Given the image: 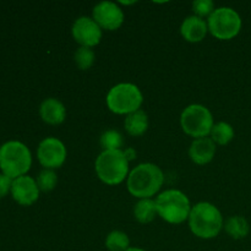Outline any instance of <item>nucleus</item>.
Instances as JSON below:
<instances>
[{"label":"nucleus","instance_id":"9d476101","mask_svg":"<svg viewBox=\"0 0 251 251\" xmlns=\"http://www.w3.org/2000/svg\"><path fill=\"white\" fill-rule=\"evenodd\" d=\"M73 36L81 47H95L102 38V29L100 25L93 19L87 16H81L75 20L73 25Z\"/></svg>","mask_w":251,"mask_h":251},{"label":"nucleus","instance_id":"6e6552de","mask_svg":"<svg viewBox=\"0 0 251 251\" xmlns=\"http://www.w3.org/2000/svg\"><path fill=\"white\" fill-rule=\"evenodd\" d=\"M208 31L218 39H232L242 28V19L232 7H218L208 16Z\"/></svg>","mask_w":251,"mask_h":251},{"label":"nucleus","instance_id":"20e7f679","mask_svg":"<svg viewBox=\"0 0 251 251\" xmlns=\"http://www.w3.org/2000/svg\"><path fill=\"white\" fill-rule=\"evenodd\" d=\"M96 173L103 183L108 185H117L125 180L129 173V161L124 151H103L97 157L95 163Z\"/></svg>","mask_w":251,"mask_h":251},{"label":"nucleus","instance_id":"f3484780","mask_svg":"<svg viewBox=\"0 0 251 251\" xmlns=\"http://www.w3.org/2000/svg\"><path fill=\"white\" fill-rule=\"evenodd\" d=\"M157 213L156 201L151 199H141L139 202L135 205L134 216L140 223H150L154 220Z\"/></svg>","mask_w":251,"mask_h":251},{"label":"nucleus","instance_id":"0eeeda50","mask_svg":"<svg viewBox=\"0 0 251 251\" xmlns=\"http://www.w3.org/2000/svg\"><path fill=\"white\" fill-rule=\"evenodd\" d=\"M180 124L185 134L196 139H202L210 135L215 125L208 108L201 104L188 105L180 115Z\"/></svg>","mask_w":251,"mask_h":251},{"label":"nucleus","instance_id":"2eb2a0df","mask_svg":"<svg viewBox=\"0 0 251 251\" xmlns=\"http://www.w3.org/2000/svg\"><path fill=\"white\" fill-rule=\"evenodd\" d=\"M39 114L48 124L58 125L65 120L66 109L63 103L56 98H47L39 107Z\"/></svg>","mask_w":251,"mask_h":251},{"label":"nucleus","instance_id":"a878e982","mask_svg":"<svg viewBox=\"0 0 251 251\" xmlns=\"http://www.w3.org/2000/svg\"><path fill=\"white\" fill-rule=\"evenodd\" d=\"M124 154H125V157H126L127 161H130V159H134L135 157H136V152H135V150L131 149V147L126 149V151H124Z\"/></svg>","mask_w":251,"mask_h":251},{"label":"nucleus","instance_id":"393cba45","mask_svg":"<svg viewBox=\"0 0 251 251\" xmlns=\"http://www.w3.org/2000/svg\"><path fill=\"white\" fill-rule=\"evenodd\" d=\"M12 180L5 174H0V199L4 198L9 191H11Z\"/></svg>","mask_w":251,"mask_h":251},{"label":"nucleus","instance_id":"dca6fc26","mask_svg":"<svg viewBox=\"0 0 251 251\" xmlns=\"http://www.w3.org/2000/svg\"><path fill=\"white\" fill-rule=\"evenodd\" d=\"M125 130L131 136H141L146 132L149 127V117L144 110L139 109L136 112L127 114L124 122Z\"/></svg>","mask_w":251,"mask_h":251},{"label":"nucleus","instance_id":"aec40b11","mask_svg":"<svg viewBox=\"0 0 251 251\" xmlns=\"http://www.w3.org/2000/svg\"><path fill=\"white\" fill-rule=\"evenodd\" d=\"M129 245V237L122 230H113L105 238V247L109 251H126Z\"/></svg>","mask_w":251,"mask_h":251},{"label":"nucleus","instance_id":"bb28decb","mask_svg":"<svg viewBox=\"0 0 251 251\" xmlns=\"http://www.w3.org/2000/svg\"><path fill=\"white\" fill-rule=\"evenodd\" d=\"M126 251H146L144 249H139V248H129Z\"/></svg>","mask_w":251,"mask_h":251},{"label":"nucleus","instance_id":"f8f14e48","mask_svg":"<svg viewBox=\"0 0 251 251\" xmlns=\"http://www.w3.org/2000/svg\"><path fill=\"white\" fill-rule=\"evenodd\" d=\"M11 194L20 205L29 206L38 200L39 188L32 176H22L12 180Z\"/></svg>","mask_w":251,"mask_h":251},{"label":"nucleus","instance_id":"a211bd4d","mask_svg":"<svg viewBox=\"0 0 251 251\" xmlns=\"http://www.w3.org/2000/svg\"><path fill=\"white\" fill-rule=\"evenodd\" d=\"M226 232L234 239H243L249 234V223L242 216H233L227 220L225 225Z\"/></svg>","mask_w":251,"mask_h":251},{"label":"nucleus","instance_id":"6ab92c4d","mask_svg":"<svg viewBox=\"0 0 251 251\" xmlns=\"http://www.w3.org/2000/svg\"><path fill=\"white\" fill-rule=\"evenodd\" d=\"M211 140L215 144L218 145H227L234 137V130H233L232 125L228 124L226 122H220L217 124L213 125L212 130H211Z\"/></svg>","mask_w":251,"mask_h":251},{"label":"nucleus","instance_id":"5701e85b","mask_svg":"<svg viewBox=\"0 0 251 251\" xmlns=\"http://www.w3.org/2000/svg\"><path fill=\"white\" fill-rule=\"evenodd\" d=\"M37 185H38L39 190L48 193V191L53 190L58 181V176H56L55 172L53 169H43L41 173L37 176Z\"/></svg>","mask_w":251,"mask_h":251},{"label":"nucleus","instance_id":"1a4fd4ad","mask_svg":"<svg viewBox=\"0 0 251 251\" xmlns=\"http://www.w3.org/2000/svg\"><path fill=\"white\" fill-rule=\"evenodd\" d=\"M37 156L44 169L60 168L66 159V149L60 140L47 137L39 144Z\"/></svg>","mask_w":251,"mask_h":251},{"label":"nucleus","instance_id":"4468645a","mask_svg":"<svg viewBox=\"0 0 251 251\" xmlns=\"http://www.w3.org/2000/svg\"><path fill=\"white\" fill-rule=\"evenodd\" d=\"M207 31L208 26L205 20L196 15L186 17L180 26L181 36L188 42H193V43L202 41Z\"/></svg>","mask_w":251,"mask_h":251},{"label":"nucleus","instance_id":"b1692460","mask_svg":"<svg viewBox=\"0 0 251 251\" xmlns=\"http://www.w3.org/2000/svg\"><path fill=\"white\" fill-rule=\"evenodd\" d=\"M193 11L199 17L207 16L215 11V4L212 0H195L193 2Z\"/></svg>","mask_w":251,"mask_h":251},{"label":"nucleus","instance_id":"423d86ee","mask_svg":"<svg viewBox=\"0 0 251 251\" xmlns=\"http://www.w3.org/2000/svg\"><path fill=\"white\" fill-rule=\"evenodd\" d=\"M142 93L134 83L123 82L113 86L107 95V105L115 114H131L140 109Z\"/></svg>","mask_w":251,"mask_h":251},{"label":"nucleus","instance_id":"f257e3e1","mask_svg":"<svg viewBox=\"0 0 251 251\" xmlns=\"http://www.w3.org/2000/svg\"><path fill=\"white\" fill-rule=\"evenodd\" d=\"M164 174L153 163H141L135 167L127 176V190L139 199H150L163 185Z\"/></svg>","mask_w":251,"mask_h":251},{"label":"nucleus","instance_id":"ddd939ff","mask_svg":"<svg viewBox=\"0 0 251 251\" xmlns=\"http://www.w3.org/2000/svg\"><path fill=\"white\" fill-rule=\"evenodd\" d=\"M216 145L210 137L195 139L189 149V156L196 164H206L215 157Z\"/></svg>","mask_w":251,"mask_h":251},{"label":"nucleus","instance_id":"39448f33","mask_svg":"<svg viewBox=\"0 0 251 251\" xmlns=\"http://www.w3.org/2000/svg\"><path fill=\"white\" fill-rule=\"evenodd\" d=\"M157 213L172 225L183 223L190 216V201L179 190H166L156 199Z\"/></svg>","mask_w":251,"mask_h":251},{"label":"nucleus","instance_id":"9b49d317","mask_svg":"<svg viewBox=\"0 0 251 251\" xmlns=\"http://www.w3.org/2000/svg\"><path fill=\"white\" fill-rule=\"evenodd\" d=\"M93 20L100 28L118 29L124 22V12L113 1H100L93 7Z\"/></svg>","mask_w":251,"mask_h":251},{"label":"nucleus","instance_id":"4be33fe9","mask_svg":"<svg viewBox=\"0 0 251 251\" xmlns=\"http://www.w3.org/2000/svg\"><path fill=\"white\" fill-rule=\"evenodd\" d=\"M95 51L88 47H80L75 51V63L81 70H88L95 63Z\"/></svg>","mask_w":251,"mask_h":251},{"label":"nucleus","instance_id":"f03ea898","mask_svg":"<svg viewBox=\"0 0 251 251\" xmlns=\"http://www.w3.org/2000/svg\"><path fill=\"white\" fill-rule=\"evenodd\" d=\"M189 226L196 237L211 239L220 234L223 227V217L215 205L210 202H199L191 208Z\"/></svg>","mask_w":251,"mask_h":251},{"label":"nucleus","instance_id":"412c9836","mask_svg":"<svg viewBox=\"0 0 251 251\" xmlns=\"http://www.w3.org/2000/svg\"><path fill=\"white\" fill-rule=\"evenodd\" d=\"M100 144L103 151H115V150H120V147L124 144V140H123V135L119 131L109 129L105 130L100 135Z\"/></svg>","mask_w":251,"mask_h":251},{"label":"nucleus","instance_id":"7ed1b4c3","mask_svg":"<svg viewBox=\"0 0 251 251\" xmlns=\"http://www.w3.org/2000/svg\"><path fill=\"white\" fill-rule=\"evenodd\" d=\"M32 156L28 147L20 141H7L0 146V168L11 179L25 176L31 168Z\"/></svg>","mask_w":251,"mask_h":251}]
</instances>
